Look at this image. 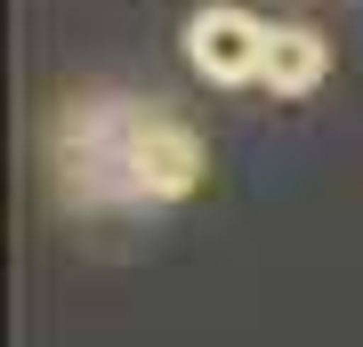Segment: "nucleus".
Wrapping results in <instances>:
<instances>
[{
	"label": "nucleus",
	"mask_w": 363,
	"mask_h": 347,
	"mask_svg": "<svg viewBox=\"0 0 363 347\" xmlns=\"http://www.w3.org/2000/svg\"><path fill=\"white\" fill-rule=\"evenodd\" d=\"M121 178L138 202H186L202 186V138L169 105H121Z\"/></svg>",
	"instance_id": "nucleus-1"
},
{
	"label": "nucleus",
	"mask_w": 363,
	"mask_h": 347,
	"mask_svg": "<svg viewBox=\"0 0 363 347\" xmlns=\"http://www.w3.org/2000/svg\"><path fill=\"white\" fill-rule=\"evenodd\" d=\"M323 73H331V40L315 33V25H274L267 33V89L274 97H315L323 89Z\"/></svg>",
	"instance_id": "nucleus-3"
},
{
	"label": "nucleus",
	"mask_w": 363,
	"mask_h": 347,
	"mask_svg": "<svg viewBox=\"0 0 363 347\" xmlns=\"http://www.w3.org/2000/svg\"><path fill=\"white\" fill-rule=\"evenodd\" d=\"M267 33L250 9H234V0H202L194 16H186V65L210 81V89H242V81L267 73Z\"/></svg>",
	"instance_id": "nucleus-2"
}]
</instances>
